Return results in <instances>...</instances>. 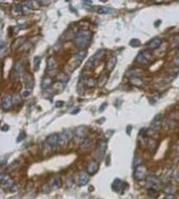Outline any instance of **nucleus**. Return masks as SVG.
Returning a JSON list of instances; mask_svg holds the SVG:
<instances>
[{
	"instance_id": "36",
	"label": "nucleus",
	"mask_w": 179,
	"mask_h": 199,
	"mask_svg": "<svg viewBox=\"0 0 179 199\" xmlns=\"http://www.w3.org/2000/svg\"><path fill=\"white\" fill-rule=\"evenodd\" d=\"M164 199H175V197L174 195H172V194H167V196Z\"/></svg>"
},
{
	"instance_id": "18",
	"label": "nucleus",
	"mask_w": 179,
	"mask_h": 199,
	"mask_svg": "<svg viewBox=\"0 0 179 199\" xmlns=\"http://www.w3.org/2000/svg\"><path fill=\"white\" fill-rule=\"evenodd\" d=\"M112 9L110 8H107V7H98L97 9V12L100 14H107V13H110L112 12Z\"/></svg>"
},
{
	"instance_id": "3",
	"label": "nucleus",
	"mask_w": 179,
	"mask_h": 199,
	"mask_svg": "<svg viewBox=\"0 0 179 199\" xmlns=\"http://www.w3.org/2000/svg\"><path fill=\"white\" fill-rule=\"evenodd\" d=\"M147 173L148 171L146 166L144 165H139L138 166H136L135 169V173H134L135 179L138 181H141L147 177Z\"/></svg>"
},
{
	"instance_id": "12",
	"label": "nucleus",
	"mask_w": 179,
	"mask_h": 199,
	"mask_svg": "<svg viewBox=\"0 0 179 199\" xmlns=\"http://www.w3.org/2000/svg\"><path fill=\"white\" fill-rule=\"evenodd\" d=\"M149 54L148 51H144L139 53L136 57V61L142 65H147L148 63V59L147 55Z\"/></svg>"
},
{
	"instance_id": "33",
	"label": "nucleus",
	"mask_w": 179,
	"mask_h": 199,
	"mask_svg": "<svg viewBox=\"0 0 179 199\" xmlns=\"http://www.w3.org/2000/svg\"><path fill=\"white\" fill-rule=\"evenodd\" d=\"M65 134L66 138H68V140H70V139H72V138H73V134H72L71 131H69V130H67L66 133H65Z\"/></svg>"
},
{
	"instance_id": "34",
	"label": "nucleus",
	"mask_w": 179,
	"mask_h": 199,
	"mask_svg": "<svg viewBox=\"0 0 179 199\" xmlns=\"http://www.w3.org/2000/svg\"><path fill=\"white\" fill-rule=\"evenodd\" d=\"M94 80L93 79H89L87 81V85L88 87H92L94 86Z\"/></svg>"
},
{
	"instance_id": "13",
	"label": "nucleus",
	"mask_w": 179,
	"mask_h": 199,
	"mask_svg": "<svg viewBox=\"0 0 179 199\" xmlns=\"http://www.w3.org/2000/svg\"><path fill=\"white\" fill-rule=\"evenodd\" d=\"M98 168H99V165L97 163L96 160H92L90 161L87 166V172L88 174H95L97 173V170H98Z\"/></svg>"
},
{
	"instance_id": "35",
	"label": "nucleus",
	"mask_w": 179,
	"mask_h": 199,
	"mask_svg": "<svg viewBox=\"0 0 179 199\" xmlns=\"http://www.w3.org/2000/svg\"><path fill=\"white\" fill-rule=\"evenodd\" d=\"M64 101H57L56 103V106L57 108H60L62 107L63 105H64Z\"/></svg>"
},
{
	"instance_id": "26",
	"label": "nucleus",
	"mask_w": 179,
	"mask_h": 199,
	"mask_svg": "<svg viewBox=\"0 0 179 199\" xmlns=\"http://www.w3.org/2000/svg\"><path fill=\"white\" fill-rule=\"evenodd\" d=\"M40 64H41V57H35V59H34V67H35V70H38V69H39Z\"/></svg>"
},
{
	"instance_id": "1",
	"label": "nucleus",
	"mask_w": 179,
	"mask_h": 199,
	"mask_svg": "<svg viewBox=\"0 0 179 199\" xmlns=\"http://www.w3.org/2000/svg\"><path fill=\"white\" fill-rule=\"evenodd\" d=\"M92 32L89 31H78L74 37V44L78 48L85 49L90 45V41L92 39Z\"/></svg>"
},
{
	"instance_id": "16",
	"label": "nucleus",
	"mask_w": 179,
	"mask_h": 199,
	"mask_svg": "<svg viewBox=\"0 0 179 199\" xmlns=\"http://www.w3.org/2000/svg\"><path fill=\"white\" fill-rule=\"evenodd\" d=\"M92 140L90 138H86L82 142V143L80 144V148L82 150H87L88 148L92 146Z\"/></svg>"
},
{
	"instance_id": "38",
	"label": "nucleus",
	"mask_w": 179,
	"mask_h": 199,
	"mask_svg": "<svg viewBox=\"0 0 179 199\" xmlns=\"http://www.w3.org/2000/svg\"><path fill=\"white\" fill-rule=\"evenodd\" d=\"M9 130V128H8V126L7 125V124H5V125H3V128H2V131H3V132H7V131H8Z\"/></svg>"
},
{
	"instance_id": "43",
	"label": "nucleus",
	"mask_w": 179,
	"mask_h": 199,
	"mask_svg": "<svg viewBox=\"0 0 179 199\" xmlns=\"http://www.w3.org/2000/svg\"><path fill=\"white\" fill-rule=\"evenodd\" d=\"M78 111H79V109H75L74 111H73V112H72V114H76V113H78Z\"/></svg>"
},
{
	"instance_id": "22",
	"label": "nucleus",
	"mask_w": 179,
	"mask_h": 199,
	"mask_svg": "<svg viewBox=\"0 0 179 199\" xmlns=\"http://www.w3.org/2000/svg\"><path fill=\"white\" fill-rule=\"evenodd\" d=\"M67 141H68V138H66L65 133L60 135V138H59V145L60 146H65L66 144Z\"/></svg>"
},
{
	"instance_id": "7",
	"label": "nucleus",
	"mask_w": 179,
	"mask_h": 199,
	"mask_svg": "<svg viewBox=\"0 0 179 199\" xmlns=\"http://www.w3.org/2000/svg\"><path fill=\"white\" fill-rule=\"evenodd\" d=\"M59 138H60L59 134H56V133L51 134L46 138V143L51 147H56L57 145H59Z\"/></svg>"
},
{
	"instance_id": "32",
	"label": "nucleus",
	"mask_w": 179,
	"mask_h": 199,
	"mask_svg": "<svg viewBox=\"0 0 179 199\" xmlns=\"http://www.w3.org/2000/svg\"><path fill=\"white\" fill-rule=\"evenodd\" d=\"M42 190H43V192H44L45 193H50V191H51V188H50L47 184H46V185H44V186H43V189H42Z\"/></svg>"
},
{
	"instance_id": "25",
	"label": "nucleus",
	"mask_w": 179,
	"mask_h": 199,
	"mask_svg": "<svg viewBox=\"0 0 179 199\" xmlns=\"http://www.w3.org/2000/svg\"><path fill=\"white\" fill-rule=\"evenodd\" d=\"M21 101H22V97H21L20 95L16 94L14 96H12V102L14 105H18V104H20Z\"/></svg>"
},
{
	"instance_id": "23",
	"label": "nucleus",
	"mask_w": 179,
	"mask_h": 199,
	"mask_svg": "<svg viewBox=\"0 0 179 199\" xmlns=\"http://www.w3.org/2000/svg\"><path fill=\"white\" fill-rule=\"evenodd\" d=\"M15 69L16 71L18 73H20V74H22L24 72V68H23V66H22V63L20 61H17L16 63Z\"/></svg>"
},
{
	"instance_id": "14",
	"label": "nucleus",
	"mask_w": 179,
	"mask_h": 199,
	"mask_svg": "<svg viewBox=\"0 0 179 199\" xmlns=\"http://www.w3.org/2000/svg\"><path fill=\"white\" fill-rule=\"evenodd\" d=\"M162 45V40L160 38H154L148 44V50H155Z\"/></svg>"
},
{
	"instance_id": "6",
	"label": "nucleus",
	"mask_w": 179,
	"mask_h": 199,
	"mask_svg": "<svg viewBox=\"0 0 179 199\" xmlns=\"http://www.w3.org/2000/svg\"><path fill=\"white\" fill-rule=\"evenodd\" d=\"M161 125H162V115L159 114L153 118V121L151 122V124H150V129L153 132L157 133L160 130Z\"/></svg>"
},
{
	"instance_id": "37",
	"label": "nucleus",
	"mask_w": 179,
	"mask_h": 199,
	"mask_svg": "<svg viewBox=\"0 0 179 199\" xmlns=\"http://www.w3.org/2000/svg\"><path fill=\"white\" fill-rule=\"evenodd\" d=\"M16 8H17V12H22V7L20 5V4H17V5L16 6Z\"/></svg>"
},
{
	"instance_id": "10",
	"label": "nucleus",
	"mask_w": 179,
	"mask_h": 199,
	"mask_svg": "<svg viewBox=\"0 0 179 199\" xmlns=\"http://www.w3.org/2000/svg\"><path fill=\"white\" fill-rule=\"evenodd\" d=\"M124 185H125V183H123L121 179H116L114 180L113 184H112V188L117 193H122L125 189Z\"/></svg>"
},
{
	"instance_id": "27",
	"label": "nucleus",
	"mask_w": 179,
	"mask_h": 199,
	"mask_svg": "<svg viewBox=\"0 0 179 199\" xmlns=\"http://www.w3.org/2000/svg\"><path fill=\"white\" fill-rule=\"evenodd\" d=\"M85 132H86V128L84 127H79V128H77L76 133L78 136L81 137V136H83L85 134Z\"/></svg>"
},
{
	"instance_id": "29",
	"label": "nucleus",
	"mask_w": 179,
	"mask_h": 199,
	"mask_svg": "<svg viewBox=\"0 0 179 199\" xmlns=\"http://www.w3.org/2000/svg\"><path fill=\"white\" fill-rule=\"evenodd\" d=\"M148 195L150 196V197H152V198H155L157 195H158V192H157V190H155V189H148Z\"/></svg>"
},
{
	"instance_id": "28",
	"label": "nucleus",
	"mask_w": 179,
	"mask_h": 199,
	"mask_svg": "<svg viewBox=\"0 0 179 199\" xmlns=\"http://www.w3.org/2000/svg\"><path fill=\"white\" fill-rule=\"evenodd\" d=\"M130 45L131 47H134V48L139 47V46H140V41L137 40V39H133L130 42Z\"/></svg>"
},
{
	"instance_id": "30",
	"label": "nucleus",
	"mask_w": 179,
	"mask_h": 199,
	"mask_svg": "<svg viewBox=\"0 0 179 199\" xmlns=\"http://www.w3.org/2000/svg\"><path fill=\"white\" fill-rule=\"evenodd\" d=\"M26 138V134L24 132H22V133L19 134V136H18V138H17V143H20V142H22L24 138Z\"/></svg>"
},
{
	"instance_id": "8",
	"label": "nucleus",
	"mask_w": 179,
	"mask_h": 199,
	"mask_svg": "<svg viewBox=\"0 0 179 199\" xmlns=\"http://www.w3.org/2000/svg\"><path fill=\"white\" fill-rule=\"evenodd\" d=\"M0 182H1V184L3 186H4L5 188H9V189H11L14 184V182L10 176L8 174H1V181Z\"/></svg>"
},
{
	"instance_id": "15",
	"label": "nucleus",
	"mask_w": 179,
	"mask_h": 199,
	"mask_svg": "<svg viewBox=\"0 0 179 199\" xmlns=\"http://www.w3.org/2000/svg\"><path fill=\"white\" fill-rule=\"evenodd\" d=\"M117 57L115 56L112 57V58L108 60V63H107V67H106V68H107V70H108V72L112 71L113 68L115 67L116 64H117Z\"/></svg>"
},
{
	"instance_id": "40",
	"label": "nucleus",
	"mask_w": 179,
	"mask_h": 199,
	"mask_svg": "<svg viewBox=\"0 0 179 199\" xmlns=\"http://www.w3.org/2000/svg\"><path fill=\"white\" fill-rule=\"evenodd\" d=\"M30 95V92H24L22 93V96L24 97H27Z\"/></svg>"
},
{
	"instance_id": "20",
	"label": "nucleus",
	"mask_w": 179,
	"mask_h": 199,
	"mask_svg": "<svg viewBox=\"0 0 179 199\" xmlns=\"http://www.w3.org/2000/svg\"><path fill=\"white\" fill-rule=\"evenodd\" d=\"M51 82H52V81H51V79L50 78V77H46V78L43 80L42 84H41L42 88H43V89H47L48 87H51V83H52Z\"/></svg>"
},
{
	"instance_id": "2",
	"label": "nucleus",
	"mask_w": 179,
	"mask_h": 199,
	"mask_svg": "<svg viewBox=\"0 0 179 199\" xmlns=\"http://www.w3.org/2000/svg\"><path fill=\"white\" fill-rule=\"evenodd\" d=\"M146 187L148 189L159 190L162 187L161 180L155 175H148L146 178Z\"/></svg>"
},
{
	"instance_id": "4",
	"label": "nucleus",
	"mask_w": 179,
	"mask_h": 199,
	"mask_svg": "<svg viewBox=\"0 0 179 199\" xmlns=\"http://www.w3.org/2000/svg\"><path fill=\"white\" fill-rule=\"evenodd\" d=\"M104 54H105V50H99L96 54H94L88 59V61L87 62L86 66L88 67H94L97 63V62L100 61L102 58L104 57Z\"/></svg>"
},
{
	"instance_id": "41",
	"label": "nucleus",
	"mask_w": 179,
	"mask_h": 199,
	"mask_svg": "<svg viewBox=\"0 0 179 199\" xmlns=\"http://www.w3.org/2000/svg\"><path fill=\"white\" fill-rule=\"evenodd\" d=\"M174 63H175L177 65H179V55L174 59Z\"/></svg>"
},
{
	"instance_id": "31",
	"label": "nucleus",
	"mask_w": 179,
	"mask_h": 199,
	"mask_svg": "<svg viewBox=\"0 0 179 199\" xmlns=\"http://www.w3.org/2000/svg\"><path fill=\"white\" fill-rule=\"evenodd\" d=\"M53 185H54L56 188H60V179H55L54 183H53Z\"/></svg>"
},
{
	"instance_id": "19",
	"label": "nucleus",
	"mask_w": 179,
	"mask_h": 199,
	"mask_svg": "<svg viewBox=\"0 0 179 199\" xmlns=\"http://www.w3.org/2000/svg\"><path fill=\"white\" fill-rule=\"evenodd\" d=\"M86 54H87V51L86 50H81V51L78 52V54H76L75 59L79 63H81V61H83V59L86 57Z\"/></svg>"
},
{
	"instance_id": "5",
	"label": "nucleus",
	"mask_w": 179,
	"mask_h": 199,
	"mask_svg": "<svg viewBox=\"0 0 179 199\" xmlns=\"http://www.w3.org/2000/svg\"><path fill=\"white\" fill-rule=\"evenodd\" d=\"M106 150H107V143L105 141H100L97 144V149H96V151H95V158H96V160L101 161Z\"/></svg>"
},
{
	"instance_id": "39",
	"label": "nucleus",
	"mask_w": 179,
	"mask_h": 199,
	"mask_svg": "<svg viewBox=\"0 0 179 199\" xmlns=\"http://www.w3.org/2000/svg\"><path fill=\"white\" fill-rule=\"evenodd\" d=\"M106 106H107V103H105L104 105H102V106H101V108L99 109V111H100V112H102V111L105 109V107H106Z\"/></svg>"
},
{
	"instance_id": "24",
	"label": "nucleus",
	"mask_w": 179,
	"mask_h": 199,
	"mask_svg": "<svg viewBox=\"0 0 179 199\" xmlns=\"http://www.w3.org/2000/svg\"><path fill=\"white\" fill-rule=\"evenodd\" d=\"M56 63L55 61V59L53 58L49 59V60H48V66H47L48 69H51H51H54L56 67Z\"/></svg>"
},
{
	"instance_id": "17",
	"label": "nucleus",
	"mask_w": 179,
	"mask_h": 199,
	"mask_svg": "<svg viewBox=\"0 0 179 199\" xmlns=\"http://www.w3.org/2000/svg\"><path fill=\"white\" fill-rule=\"evenodd\" d=\"M24 80H25L26 87V88H31L34 85V80L30 74H26L24 75Z\"/></svg>"
},
{
	"instance_id": "21",
	"label": "nucleus",
	"mask_w": 179,
	"mask_h": 199,
	"mask_svg": "<svg viewBox=\"0 0 179 199\" xmlns=\"http://www.w3.org/2000/svg\"><path fill=\"white\" fill-rule=\"evenodd\" d=\"M164 192L167 194H172V195H174L175 192H176V189H175L174 186H173V185H169V186H167V187L164 189Z\"/></svg>"
},
{
	"instance_id": "42",
	"label": "nucleus",
	"mask_w": 179,
	"mask_h": 199,
	"mask_svg": "<svg viewBox=\"0 0 179 199\" xmlns=\"http://www.w3.org/2000/svg\"><path fill=\"white\" fill-rule=\"evenodd\" d=\"M83 3H84V4H90L91 3H92V1H83Z\"/></svg>"
},
{
	"instance_id": "11",
	"label": "nucleus",
	"mask_w": 179,
	"mask_h": 199,
	"mask_svg": "<svg viewBox=\"0 0 179 199\" xmlns=\"http://www.w3.org/2000/svg\"><path fill=\"white\" fill-rule=\"evenodd\" d=\"M2 108L4 109V110H8L9 109L12 105H13V102H12V96H10V95H8L6 96L3 100H2Z\"/></svg>"
},
{
	"instance_id": "9",
	"label": "nucleus",
	"mask_w": 179,
	"mask_h": 199,
	"mask_svg": "<svg viewBox=\"0 0 179 199\" xmlns=\"http://www.w3.org/2000/svg\"><path fill=\"white\" fill-rule=\"evenodd\" d=\"M89 181V176L86 172H80L77 178V184L78 186H84L88 183Z\"/></svg>"
}]
</instances>
